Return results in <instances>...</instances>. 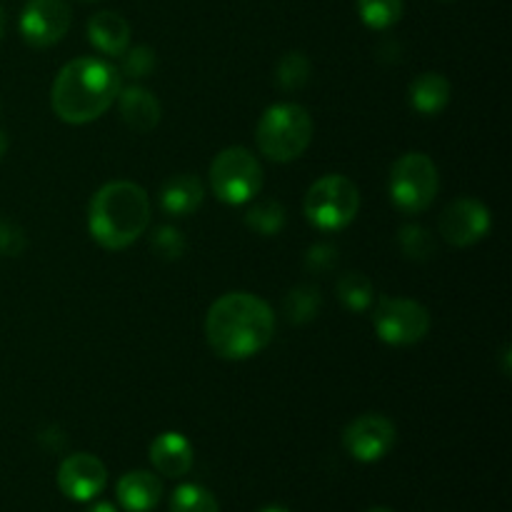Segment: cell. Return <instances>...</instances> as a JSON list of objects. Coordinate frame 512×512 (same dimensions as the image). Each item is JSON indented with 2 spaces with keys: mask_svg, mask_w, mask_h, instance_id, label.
Returning <instances> with one entry per match:
<instances>
[{
  "mask_svg": "<svg viewBox=\"0 0 512 512\" xmlns=\"http://www.w3.org/2000/svg\"><path fill=\"white\" fill-rule=\"evenodd\" d=\"M358 15L370 30H388L403 18L405 0H355Z\"/></svg>",
  "mask_w": 512,
  "mask_h": 512,
  "instance_id": "21",
  "label": "cell"
},
{
  "mask_svg": "<svg viewBox=\"0 0 512 512\" xmlns=\"http://www.w3.org/2000/svg\"><path fill=\"white\" fill-rule=\"evenodd\" d=\"M85 512H118L113 503H93Z\"/></svg>",
  "mask_w": 512,
  "mask_h": 512,
  "instance_id": "30",
  "label": "cell"
},
{
  "mask_svg": "<svg viewBox=\"0 0 512 512\" xmlns=\"http://www.w3.org/2000/svg\"><path fill=\"white\" fill-rule=\"evenodd\" d=\"M73 23L65 0H28L20 13V35L33 48H50L60 43Z\"/></svg>",
  "mask_w": 512,
  "mask_h": 512,
  "instance_id": "9",
  "label": "cell"
},
{
  "mask_svg": "<svg viewBox=\"0 0 512 512\" xmlns=\"http://www.w3.org/2000/svg\"><path fill=\"white\" fill-rule=\"evenodd\" d=\"M5 35V13H3V8H0V38H3Z\"/></svg>",
  "mask_w": 512,
  "mask_h": 512,
  "instance_id": "33",
  "label": "cell"
},
{
  "mask_svg": "<svg viewBox=\"0 0 512 512\" xmlns=\"http://www.w3.org/2000/svg\"><path fill=\"white\" fill-rule=\"evenodd\" d=\"M115 498L125 512H150L163 500V483L150 470H133L118 480Z\"/></svg>",
  "mask_w": 512,
  "mask_h": 512,
  "instance_id": "13",
  "label": "cell"
},
{
  "mask_svg": "<svg viewBox=\"0 0 512 512\" xmlns=\"http://www.w3.org/2000/svg\"><path fill=\"white\" fill-rule=\"evenodd\" d=\"M393 420L380 413H368L355 418L343 430V445L350 458L358 463H378L395 445Z\"/></svg>",
  "mask_w": 512,
  "mask_h": 512,
  "instance_id": "10",
  "label": "cell"
},
{
  "mask_svg": "<svg viewBox=\"0 0 512 512\" xmlns=\"http://www.w3.org/2000/svg\"><path fill=\"white\" fill-rule=\"evenodd\" d=\"M320 308H323V298L315 285H298L285 298V315L295 325H305L318 318Z\"/></svg>",
  "mask_w": 512,
  "mask_h": 512,
  "instance_id": "20",
  "label": "cell"
},
{
  "mask_svg": "<svg viewBox=\"0 0 512 512\" xmlns=\"http://www.w3.org/2000/svg\"><path fill=\"white\" fill-rule=\"evenodd\" d=\"M450 80L440 73H420L410 83V105L420 115H438L450 103Z\"/></svg>",
  "mask_w": 512,
  "mask_h": 512,
  "instance_id": "18",
  "label": "cell"
},
{
  "mask_svg": "<svg viewBox=\"0 0 512 512\" xmlns=\"http://www.w3.org/2000/svg\"><path fill=\"white\" fill-rule=\"evenodd\" d=\"M305 218L323 233L348 228L360 210V190L345 175H323L305 195Z\"/></svg>",
  "mask_w": 512,
  "mask_h": 512,
  "instance_id": "6",
  "label": "cell"
},
{
  "mask_svg": "<svg viewBox=\"0 0 512 512\" xmlns=\"http://www.w3.org/2000/svg\"><path fill=\"white\" fill-rule=\"evenodd\" d=\"M440 188L438 165L425 153H405L390 168L388 193L403 215H420L433 205Z\"/></svg>",
  "mask_w": 512,
  "mask_h": 512,
  "instance_id": "5",
  "label": "cell"
},
{
  "mask_svg": "<svg viewBox=\"0 0 512 512\" xmlns=\"http://www.w3.org/2000/svg\"><path fill=\"white\" fill-rule=\"evenodd\" d=\"M310 70H313V65H310L308 55L300 53V50H290L278 60L275 80L283 90H300L310 80Z\"/></svg>",
  "mask_w": 512,
  "mask_h": 512,
  "instance_id": "24",
  "label": "cell"
},
{
  "mask_svg": "<svg viewBox=\"0 0 512 512\" xmlns=\"http://www.w3.org/2000/svg\"><path fill=\"white\" fill-rule=\"evenodd\" d=\"M313 143V118L298 103H275L260 115L255 145L273 163H293Z\"/></svg>",
  "mask_w": 512,
  "mask_h": 512,
  "instance_id": "4",
  "label": "cell"
},
{
  "mask_svg": "<svg viewBox=\"0 0 512 512\" xmlns=\"http://www.w3.org/2000/svg\"><path fill=\"white\" fill-rule=\"evenodd\" d=\"M258 512H290L285 505H265V508H260Z\"/></svg>",
  "mask_w": 512,
  "mask_h": 512,
  "instance_id": "31",
  "label": "cell"
},
{
  "mask_svg": "<svg viewBox=\"0 0 512 512\" xmlns=\"http://www.w3.org/2000/svg\"><path fill=\"white\" fill-rule=\"evenodd\" d=\"M118 108L120 118L135 133H150L153 128H158L160 115V100L155 98V93H150L143 85H130V88H120L118 93Z\"/></svg>",
  "mask_w": 512,
  "mask_h": 512,
  "instance_id": "15",
  "label": "cell"
},
{
  "mask_svg": "<svg viewBox=\"0 0 512 512\" xmlns=\"http://www.w3.org/2000/svg\"><path fill=\"white\" fill-rule=\"evenodd\" d=\"M210 185L220 203H253L263 190V165L243 145L225 148L210 163Z\"/></svg>",
  "mask_w": 512,
  "mask_h": 512,
  "instance_id": "7",
  "label": "cell"
},
{
  "mask_svg": "<svg viewBox=\"0 0 512 512\" xmlns=\"http://www.w3.org/2000/svg\"><path fill=\"white\" fill-rule=\"evenodd\" d=\"M150 248L163 260H178L185 253V238L173 225H158L150 235Z\"/></svg>",
  "mask_w": 512,
  "mask_h": 512,
  "instance_id": "27",
  "label": "cell"
},
{
  "mask_svg": "<svg viewBox=\"0 0 512 512\" xmlns=\"http://www.w3.org/2000/svg\"><path fill=\"white\" fill-rule=\"evenodd\" d=\"M123 88V75L100 58H75L63 65L50 88L53 113L68 125H85L108 113Z\"/></svg>",
  "mask_w": 512,
  "mask_h": 512,
  "instance_id": "2",
  "label": "cell"
},
{
  "mask_svg": "<svg viewBox=\"0 0 512 512\" xmlns=\"http://www.w3.org/2000/svg\"><path fill=\"white\" fill-rule=\"evenodd\" d=\"M493 215L480 200L458 198L440 215V235L455 248H470L490 233Z\"/></svg>",
  "mask_w": 512,
  "mask_h": 512,
  "instance_id": "11",
  "label": "cell"
},
{
  "mask_svg": "<svg viewBox=\"0 0 512 512\" xmlns=\"http://www.w3.org/2000/svg\"><path fill=\"white\" fill-rule=\"evenodd\" d=\"M275 333L273 308L253 293H225L210 305L205 338L223 360H248L263 353Z\"/></svg>",
  "mask_w": 512,
  "mask_h": 512,
  "instance_id": "1",
  "label": "cell"
},
{
  "mask_svg": "<svg viewBox=\"0 0 512 512\" xmlns=\"http://www.w3.org/2000/svg\"><path fill=\"white\" fill-rule=\"evenodd\" d=\"M195 450L183 433H160L150 443V463L165 478H183L193 468Z\"/></svg>",
  "mask_w": 512,
  "mask_h": 512,
  "instance_id": "14",
  "label": "cell"
},
{
  "mask_svg": "<svg viewBox=\"0 0 512 512\" xmlns=\"http://www.w3.org/2000/svg\"><path fill=\"white\" fill-rule=\"evenodd\" d=\"M105 485H108V468L95 455L73 453L60 463L58 488L68 500L90 503L103 493Z\"/></svg>",
  "mask_w": 512,
  "mask_h": 512,
  "instance_id": "12",
  "label": "cell"
},
{
  "mask_svg": "<svg viewBox=\"0 0 512 512\" xmlns=\"http://www.w3.org/2000/svg\"><path fill=\"white\" fill-rule=\"evenodd\" d=\"M80 3H95V0H80Z\"/></svg>",
  "mask_w": 512,
  "mask_h": 512,
  "instance_id": "35",
  "label": "cell"
},
{
  "mask_svg": "<svg viewBox=\"0 0 512 512\" xmlns=\"http://www.w3.org/2000/svg\"><path fill=\"white\" fill-rule=\"evenodd\" d=\"M338 298L353 313H365L375 300V288L363 273H348L338 280Z\"/></svg>",
  "mask_w": 512,
  "mask_h": 512,
  "instance_id": "22",
  "label": "cell"
},
{
  "mask_svg": "<svg viewBox=\"0 0 512 512\" xmlns=\"http://www.w3.org/2000/svg\"><path fill=\"white\" fill-rule=\"evenodd\" d=\"M375 333L383 343L408 348L430 333V313L410 298H380L373 308Z\"/></svg>",
  "mask_w": 512,
  "mask_h": 512,
  "instance_id": "8",
  "label": "cell"
},
{
  "mask_svg": "<svg viewBox=\"0 0 512 512\" xmlns=\"http://www.w3.org/2000/svg\"><path fill=\"white\" fill-rule=\"evenodd\" d=\"M398 245L400 250H403L405 258L410 260H428L430 255L435 253V240L433 235H430V230L415 223L403 225V228H400Z\"/></svg>",
  "mask_w": 512,
  "mask_h": 512,
  "instance_id": "25",
  "label": "cell"
},
{
  "mask_svg": "<svg viewBox=\"0 0 512 512\" xmlns=\"http://www.w3.org/2000/svg\"><path fill=\"white\" fill-rule=\"evenodd\" d=\"M245 225L263 238H273L285 225V208L273 198L255 200L245 213Z\"/></svg>",
  "mask_w": 512,
  "mask_h": 512,
  "instance_id": "19",
  "label": "cell"
},
{
  "mask_svg": "<svg viewBox=\"0 0 512 512\" xmlns=\"http://www.w3.org/2000/svg\"><path fill=\"white\" fill-rule=\"evenodd\" d=\"M5 150H8V135H5L3 130H0V160H3Z\"/></svg>",
  "mask_w": 512,
  "mask_h": 512,
  "instance_id": "32",
  "label": "cell"
},
{
  "mask_svg": "<svg viewBox=\"0 0 512 512\" xmlns=\"http://www.w3.org/2000/svg\"><path fill=\"white\" fill-rule=\"evenodd\" d=\"M130 23L120 13L100 10L88 20V40L108 58H120L130 48Z\"/></svg>",
  "mask_w": 512,
  "mask_h": 512,
  "instance_id": "16",
  "label": "cell"
},
{
  "mask_svg": "<svg viewBox=\"0 0 512 512\" xmlns=\"http://www.w3.org/2000/svg\"><path fill=\"white\" fill-rule=\"evenodd\" d=\"M25 250V233L13 220L0 218V255L3 258H18Z\"/></svg>",
  "mask_w": 512,
  "mask_h": 512,
  "instance_id": "28",
  "label": "cell"
},
{
  "mask_svg": "<svg viewBox=\"0 0 512 512\" xmlns=\"http://www.w3.org/2000/svg\"><path fill=\"white\" fill-rule=\"evenodd\" d=\"M368 512H393V510H388V508H373V510H368Z\"/></svg>",
  "mask_w": 512,
  "mask_h": 512,
  "instance_id": "34",
  "label": "cell"
},
{
  "mask_svg": "<svg viewBox=\"0 0 512 512\" xmlns=\"http://www.w3.org/2000/svg\"><path fill=\"white\" fill-rule=\"evenodd\" d=\"M335 265H338V248L335 245L315 243L305 253V268L313 270V273H328Z\"/></svg>",
  "mask_w": 512,
  "mask_h": 512,
  "instance_id": "29",
  "label": "cell"
},
{
  "mask_svg": "<svg viewBox=\"0 0 512 512\" xmlns=\"http://www.w3.org/2000/svg\"><path fill=\"white\" fill-rule=\"evenodd\" d=\"M123 65H120V75L125 78H133V80H143L148 78L150 73L155 70V50L150 45H135V48H128L123 55Z\"/></svg>",
  "mask_w": 512,
  "mask_h": 512,
  "instance_id": "26",
  "label": "cell"
},
{
  "mask_svg": "<svg viewBox=\"0 0 512 512\" xmlns=\"http://www.w3.org/2000/svg\"><path fill=\"white\" fill-rule=\"evenodd\" d=\"M205 188L198 175L180 173L173 175L160 190V208L173 218H188L203 205Z\"/></svg>",
  "mask_w": 512,
  "mask_h": 512,
  "instance_id": "17",
  "label": "cell"
},
{
  "mask_svg": "<svg viewBox=\"0 0 512 512\" xmlns=\"http://www.w3.org/2000/svg\"><path fill=\"white\" fill-rule=\"evenodd\" d=\"M150 198L138 183L113 180L90 198L88 233L100 248L125 250L148 230Z\"/></svg>",
  "mask_w": 512,
  "mask_h": 512,
  "instance_id": "3",
  "label": "cell"
},
{
  "mask_svg": "<svg viewBox=\"0 0 512 512\" xmlns=\"http://www.w3.org/2000/svg\"><path fill=\"white\" fill-rule=\"evenodd\" d=\"M170 512H220V505L203 485L183 483L170 495Z\"/></svg>",
  "mask_w": 512,
  "mask_h": 512,
  "instance_id": "23",
  "label": "cell"
}]
</instances>
